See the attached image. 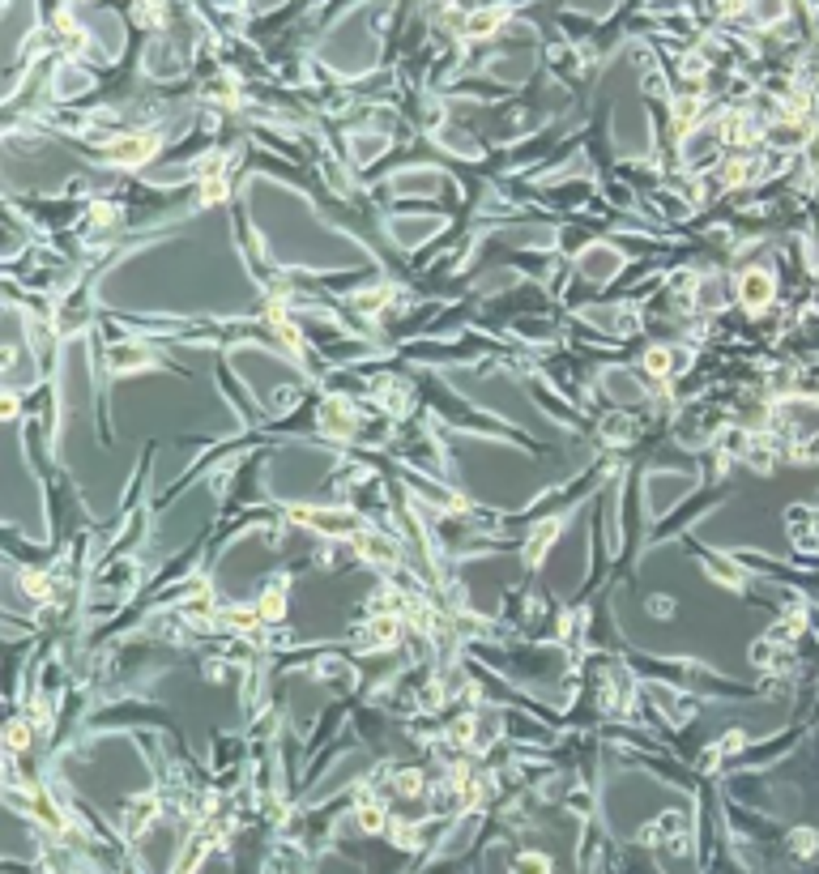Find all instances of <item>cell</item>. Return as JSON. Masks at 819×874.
<instances>
[{"instance_id":"6da1fadb","label":"cell","mask_w":819,"mask_h":874,"mask_svg":"<svg viewBox=\"0 0 819 874\" xmlns=\"http://www.w3.org/2000/svg\"><path fill=\"white\" fill-rule=\"evenodd\" d=\"M743 295H747V299H764V295H768V278H747V282H743Z\"/></svg>"}]
</instances>
